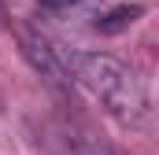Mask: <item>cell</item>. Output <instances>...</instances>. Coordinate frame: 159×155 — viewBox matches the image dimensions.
Segmentation results:
<instances>
[{
    "mask_svg": "<svg viewBox=\"0 0 159 155\" xmlns=\"http://www.w3.org/2000/svg\"><path fill=\"white\" fill-rule=\"evenodd\" d=\"M67 67H70L74 85L85 89L111 118H119L126 126H141L148 118L144 85L122 59L107 55V52H70Z\"/></svg>",
    "mask_w": 159,
    "mask_h": 155,
    "instance_id": "1",
    "label": "cell"
},
{
    "mask_svg": "<svg viewBox=\"0 0 159 155\" xmlns=\"http://www.w3.org/2000/svg\"><path fill=\"white\" fill-rule=\"evenodd\" d=\"M19 48H22L26 63L34 67V74H37L48 89L67 92V89L74 85L70 67H67V55H63V52H59L48 37H41L37 30H22V33H19Z\"/></svg>",
    "mask_w": 159,
    "mask_h": 155,
    "instance_id": "2",
    "label": "cell"
},
{
    "mask_svg": "<svg viewBox=\"0 0 159 155\" xmlns=\"http://www.w3.org/2000/svg\"><path fill=\"white\" fill-rule=\"evenodd\" d=\"M44 140H48L52 155H115V148L78 118H56L48 126Z\"/></svg>",
    "mask_w": 159,
    "mask_h": 155,
    "instance_id": "3",
    "label": "cell"
},
{
    "mask_svg": "<svg viewBox=\"0 0 159 155\" xmlns=\"http://www.w3.org/2000/svg\"><path fill=\"white\" fill-rule=\"evenodd\" d=\"M78 4H85V0H37V7L48 11V15H67V11H74Z\"/></svg>",
    "mask_w": 159,
    "mask_h": 155,
    "instance_id": "4",
    "label": "cell"
}]
</instances>
